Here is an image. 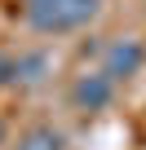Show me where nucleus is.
<instances>
[{
    "label": "nucleus",
    "instance_id": "1",
    "mask_svg": "<svg viewBox=\"0 0 146 150\" xmlns=\"http://www.w3.org/2000/svg\"><path fill=\"white\" fill-rule=\"evenodd\" d=\"M98 18V0H27V22L40 35H66Z\"/></svg>",
    "mask_w": 146,
    "mask_h": 150
},
{
    "label": "nucleus",
    "instance_id": "2",
    "mask_svg": "<svg viewBox=\"0 0 146 150\" xmlns=\"http://www.w3.org/2000/svg\"><path fill=\"white\" fill-rule=\"evenodd\" d=\"M142 62H146V49L137 40H115L106 49V57H102V75H111V80L120 84V80H128V75L142 71Z\"/></svg>",
    "mask_w": 146,
    "mask_h": 150
},
{
    "label": "nucleus",
    "instance_id": "3",
    "mask_svg": "<svg viewBox=\"0 0 146 150\" xmlns=\"http://www.w3.org/2000/svg\"><path fill=\"white\" fill-rule=\"evenodd\" d=\"M111 97H115V80L102 75V71L80 75V80L71 84V102H75L80 110H102V106H111Z\"/></svg>",
    "mask_w": 146,
    "mask_h": 150
},
{
    "label": "nucleus",
    "instance_id": "4",
    "mask_svg": "<svg viewBox=\"0 0 146 150\" xmlns=\"http://www.w3.org/2000/svg\"><path fill=\"white\" fill-rule=\"evenodd\" d=\"M14 150H66V137H62V128H53V124H31V128L18 137Z\"/></svg>",
    "mask_w": 146,
    "mask_h": 150
},
{
    "label": "nucleus",
    "instance_id": "5",
    "mask_svg": "<svg viewBox=\"0 0 146 150\" xmlns=\"http://www.w3.org/2000/svg\"><path fill=\"white\" fill-rule=\"evenodd\" d=\"M14 75H18V66H14V57H9V53H0V88H5V84L14 80Z\"/></svg>",
    "mask_w": 146,
    "mask_h": 150
},
{
    "label": "nucleus",
    "instance_id": "6",
    "mask_svg": "<svg viewBox=\"0 0 146 150\" xmlns=\"http://www.w3.org/2000/svg\"><path fill=\"white\" fill-rule=\"evenodd\" d=\"M0 146H5V119H0Z\"/></svg>",
    "mask_w": 146,
    "mask_h": 150
}]
</instances>
